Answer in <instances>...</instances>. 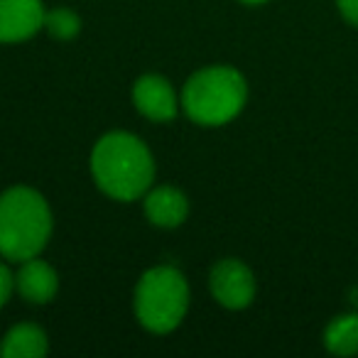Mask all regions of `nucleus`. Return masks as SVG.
Returning <instances> with one entry per match:
<instances>
[{"label": "nucleus", "mask_w": 358, "mask_h": 358, "mask_svg": "<svg viewBox=\"0 0 358 358\" xmlns=\"http://www.w3.org/2000/svg\"><path fill=\"white\" fill-rule=\"evenodd\" d=\"M91 174L103 194L133 201L152 187L155 159L140 138L130 133H108L91 152Z\"/></svg>", "instance_id": "1"}, {"label": "nucleus", "mask_w": 358, "mask_h": 358, "mask_svg": "<svg viewBox=\"0 0 358 358\" xmlns=\"http://www.w3.org/2000/svg\"><path fill=\"white\" fill-rule=\"evenodd\" d=\"M52 236V211L30 187L0 194V255L13 263L37 258Z\"/></svg>", "instance_id": "2"}, {"label": "nucleus", "mask_w": 358, "mask_h": 358, "mask_svg": "<svg viewBox=\"0 0 358 358\" xmlns=\"http://www.w3.org/2000/svg\"><path fill=\"white\" fill-rule=\"evenodd\" d=\"M248 84L231 66H209L189 76L182 89V106L199 125H224L243 110Z\"/></svg>", "instance_id": "3"}, {"label": "nucleus", "mask_w": 358, "mask_h": 358, "mask_svg": "<svg viewBox=\"0 0 358 358\" xmlns=\"http://www.w3.org/2000/svg\"><path fill=\"white\" fill-rule=\"evenodd\" d=\"M187 309H189V285L179 270L159 265L140 278L135 287V314L148 331H172L182 324Z\"/></svg>", "instance_id": "4"}, {"label": "nucleus", "mask_w": 358, "mask_h": 358, "mask_svg": "<svg viewBox=\"0 0 358 358\" xmlns=\"http://www.w3.org/2000/svg\"><path fill=\"white\" fill-rule=\"evenodd\" d=\"M209 287L214 299L226 309H243L255 297V278L245 263L226 258L214 265L209 275Z\"/></svg>", "instance_id": "5"}, {"label": "nucleus", "mask_w": 358, "mask_h": 358, "mask_svg": "<svg viewBox=\"0 0 358 358\" xmlns=\"http://www.w3.org/2000/svg\"><path fill=\"white\" fill-rule=\"evenodd\" d=\"M42 0H0V42H22L45 27Z\"/></svg>", "instance_id": "6"}, {"label": "nucleus", "mask_w": 358, "mask_h": 358, "mask_svg": "<svg viewBox=\"0 0 358 358\" xmlns=\"http://www.w3.org/2000/svg\"><path fill=\"white\" fill-rule=\"evenodd\" d=\"M133 103L145 118L150 120H172L177 115V94H174L172 84L164 76L148 74L143 79L135 81L133 86Z\"/></svg>", "instance_id": "7"}, {"label": "nucleus", "mask_w": 358, "mask_h": 358, "mask_svg": "<svg viewBox=\"0 0 358 358\" xmlns=\"http://www.w3.org/2000/svg\"><path fill=\"white\" fill-rule=\"evenodd\" d=\"M15 289L30 304H47L59 289V278L55 268L40 258L22 260L15 275Z\"/></svg>", "instance_id": "8"}, {"label": "nucleus", "mask_w": 358, "mask_h": 358, "mask_svg": "<svg viewBox=\"0 0 358 358\" xmlns=\"http://www.w3.org/2000/svg\"><path fill=\"white\" fill-rule=\"evenodd\" d=\"M145 216L159 229H174L189 216V201L174 187H155L145 192Z\"/></svg>", "instance_id": "9"}, {"label": "nucleus", "mask_w": 358, "mask_h": 358, "mask_svg": "<svg viewBox=\"0 0 358 358\" xmlns=\"http://www.w3.org/2000/svg\"><path fill=\"white\" fill-rule=\"evenodd\" d=\"M47 353V336L35 324H17L0 343V356L6 358H42Z\"/></svg>", "instance_id": "10"}, {"label": "nucleus", "mask_w": 358, "mask_h": 358, "mask_svg": "<svg viewBox=\"0 0 358 358\" xmlns=\"http://www.w3.org/2000/svg\"><path fill=\"white\" fill-rule=\"evenodd\" d=\"M324 346L334 356L358 353V314H338L324 329Z\"/></svg>", "instance_id": "11"}, {"label": "nucleus", "mask_w": 358, "mask_h": 358, "mask_svg": "<svg viewBox=\"0 0 358 358\" xmlns=\"http://www.w3.org/2000/svg\"><path fill=\"white\" fill-rule=\"evenodd\" d=\"M45 30L50 32L55 40H71L79 35L81 20L76 13L66 10V8H57V10L45 13Z\"/></svg>", "instance_id": "12"}, {"label": "nucleus", "mask_w": 358, "mask_h": 358, "mask_svg": "<svg viewBox=\"0 0 358 358\" xmlns=\"http://www.w3.org/2000/svg\"><path fill=\"white\" fill-rule=\"evenodd\" d=\"M13 289H15V275H13L6 265L0 263V307L10 299Z\"/></svg>", "instance_id": "13"}, {"label": "nucleus", "mask_w": 358, "mask_h": 358, "mask_svg": "<svg viewBox=\"0 0 358 358\" xmlns=\"http://www.w3.org/2000/svg\"><path fill=\"white\" fill-rule=\"evenodd\" d=\"M336 8L348 25L358 27V0H336Z\"/></svg>", "instance_id": "14"}, {"label": "nucleus", "mask_w": 358, "mask_h": 358, "mask_svg": "<svg viewBox=\"0 0 358 358\" xmlns=\"http://www.w3.org/2000/svg\"><path fill=\"white\" fill-rule=\"evenodd\" d=\"M243 3H248V6H260V3H265V0H243Z\"/></svg>", "instance_id": "15"}]
</instances>
